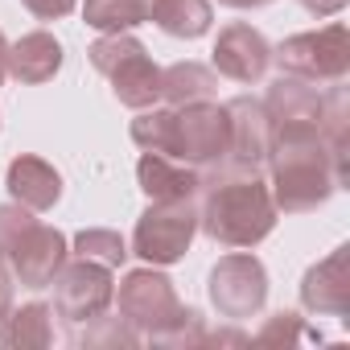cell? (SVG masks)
<instances>
[{"instance_id":"1","label":"cell","mask_w":350,"mask_h":350,"mask_svg":"<svg viewBox=\"0 0 350 350\" xmlns=\"http://www.w3.org/2000/svg\"><path fill=\"white\" fill-rule=\"evenodd\" d=\"M268 169H272V186H268V194H272L276 211H284V215L317 211L334 190L346 186V178L338 173V165H334L325 140L317 136V128L276 132Z\"/></svg>"},{"instance_id":"2","label":"cell","mask_w":350,"mask_h":350,"mask_svg":"<svg viewBox=\"0 0 350 350\" xmlns=\"http://www.w3.org/2000/svg\"><path fill=\"white\" fill-rule=\"evenodd\" d=\"M206 198L198 211V227L223 247H256L276 227V202L260 173H227L215 165V178L202 182Z\"/></svg>"},{"instance_id":"3","label":"cell","mask_w":350,"mask_h":350,"mask_svg":"<svg viewBox=\"0 0 350 350\" xmlns=\"http://www.w3.org/2000/svg\"><path fill=\"white\" fill-rule=\"evenodd\" d=\"M91 66L111 79V91L124 107L144 111L161 99V66L144 54V46L128 33H103L87 50Z\"/></svg>"},{"instance_id":"4","label":"cell","mask_w":350,"mask_h":350,"mask_svg":"<svg viewBox=\"0 0 350 350\" xmlns=\"http://www.w3.org/2000/svg\"><path fill=\"white\" fill-rule=\"evenodd\" d=\"M272 58L280 62L284 75H297L305 83H342L350 70V29L342 21L313 29V33H293L284 38Z\"/></svg>"},{"instance_id":"5","label":"cell","mask_w":350,"mask_h":350,"mask_svg":"<svg viewBox=\"0 0 350 350\" xmlns=\"http://www.w3.org/2000/svg\"><path fill=\"white\" fill-rule=\"evenodd\" d=\"M111 301L120 305V317L136 334H144L152 342H161L173 325L182 321V313H186V305L178 301V293H173V280L161 276V272H152V268L128 272L124 284H120V293Z\"/></svg>"},{"instance_id":"6","label":"cell","mask_w":350,"mask_h":350,"mask_svg":"<svg viewBox=\"0 0 350 350\" xmlns=\"http://www.w3.org/2000/svg\"><path fill=\"white\" fill-rule=\"evenodd\" d=\"M198 231V206L194 198L178 202H152L132 231V252L148 264H178L190 252V239Z\"/></svg>"},{"instance_id":"7","label":"cell","mask_w":350,"mask_h":350,"mask_svg":"<svg viewBox=\"0 0 350 350\" xmlns=\"http://www.w3.org/2000/svg\"><path fill=\"white\" fill-rule=\"evenodd\" d=\"M227 111V157H223V169L227 173H260L272 157V144H276V128L264 111L260 99H231L223 103Z\"/></svg>"},{"instance_id":"8","label":"cell","mask_w":350,"mask_h":350,"mask_svg":"<svg viewBox=\"0 0 350 350\" xmlns=\"http://www.w3.org/2000/svg\"><path fill=\"white\" fill-rule=\"evenodd\" d=\"M50 284H54V317H62L75 329L103 317L111 309V297H116L111 268H99V264H87V260L62 264Z\"/></svg>"},{"instance_id":"9","label":"cell","mask_w":350,"mask_h":350,"mask_svg":"<svg viewBox=\"0 0 350 350\" xmlns=\"http://www.w3.org/2000/svg\"><path fill=\"white\" fill-rule=\"evenodd\" d=\"M173 157L194 165V169L223 165V157H227V111L211 99L173 107Z\"/></svg>"},{"instance_id":"10","label":"cell","mask_w":350,"mask_h":350,"mask_svg":"<svg viewBox=\"0 0 350 350\" xmlns=\"http://www.w3.org/2000/svg\"><path fill=\"white\" fill-rule=\"evenodd\" d=\"M211 301L227 321L256 317L268 301V272L252 252H231L211 272Z\"/></svg>"},{"instance_id":"11","label":"cell","mask_w":350,"mask_h":350,"mask_svg":"<svg viewBox=\"0 0 350 350\" xmlns=\"http://www.w3.org/2000/svg\"><path fill=\"white\" fill-rule=\"evenodd\" d=\"M5 260L13 264V276H17L25 288H46V284L58 276V268L66 264V235L33 219V223L25 227V235L9 247Z\"/></svg>"},{"instance_id":"12","label":"cell","mask_w":350,"mask_h":350,"mask_svg":"<svg viewBox=\"0 0 350 350\" xmlns=\"http://www.w3.org/2000/svg\"><path fill=\"white\" fill-rule=\"evenodd\" d=\"M272 66V46L247 21H231L215 42V70L231 83H260Z\"/></svg>"},{"instance_id":"13","label":"cell","mask_w":350,"mask_h":350,"mask_svg":"<svg viewBox=\"0 0 350 350\" xmlns=\"http://www.w3.org/2000/svg\"><path fill=\"white\" fill-rule=\"evenodd\" d=\"M301 305L317 317L350 313V247H334L321 264H313L301 280Z\"/></svg>"},{"instance_id":"14","label":"cell","mask_w":350,"mask_h":350,"mask_svg":"<svg viewBox=\"0 0 350 350\" xmlns=\"http://www.w3.org/2000/svg\"><path fill=\"white\" fill-rule=\"evenodd\" d=\"M264 111L272 120L276 132H293V128H317V111H321V91L317 83H305L297 75H284L268 87Z\"/></svg>"},{"instance_id":"15","label":"cell","mask_w":350,"mask_h":350,"mask_svg":"<svg viewBox=\"0 0 350 350\" xmlns=\"http://www.w3.org/2000/svg\"><path fill=\"white\" fill-rule=\"evenodd\" d=\"M140 190L148 194V202H178V198H194L202 190V173L178 157L165 152H144L136 165Z\"/></svg>"},{"instance_id":"16","label":"cell","mask_w":350,"mask_h":350,"mask_svg":"<svg viewBox=\"0 0 350 350\" xmlns=\"http://www.w3.org/2000/svg\"><path fill=\"white\" fill-rule=\"evenodd\" d=\"M9 194H13V202L17 206H25V211H33V215H42V211H50L58 198H62V178H58V169L50 165V161H42V157H17L13 165H9Z\"/></svg>"},{"instance_id":"17","label":"cell","mask_w":350,"mask_h":350,"mask_svg":"<svg viewBox=\"0 0 350 350\" xmlns=\"http://www.w3.org/2000/svg\"><path fill=\"white\" fill-rule=\"evenodd\" d=\"M5 70L17 79V83H50L58 70H62V46L50 38V33H25L17 46H9V62Z\"/></svg>"},{"instance_id":"18","label":"cell","mask_w":350,"mask_h":350,"mask_svg":"<svg viewBox=\"0 0 350 350\" xmlns=\"http://www.w3.org/2000/svg\"><path fill=\"white\" fill-rule=\"evenodd\" d=\"M219 91V75L202 62H173L161 70V99L169 107H186V103H206Z\"/></svg>"},{"instance_id":"19","label":"cell","mask_w":350,"mask_h":350,"mask_svg":"<svg viewBox=\"0 0 350 350\" xmlns=\"http://www.w3.org/2000/svg\"><path fill=\"white\" fill-rule=\"evenodd\" d=\"M169 38H202L211 29V0H152V17Z\"/></svg>"},{"instance_id":"20","label":"cell","mask_w":350,"mask_h":350,"mask_svg":"<svg viewBox=\"0 0 350 350\" xmlns=\"http://www.w3.org/2000/svg\"><path fill=\"white\" fill-rule=\"evenodd\" d=\"M0 342L9 346H50L54 342V309L42 301H29L21 309H13L0 325Z\"/></svg>"},{"instance_id":"21","label":"cell","mask_w":350,"mask_h":350,"mask_svg":"<svg viewBox=\"0 0 350 350\" xmlns=\"http://www.w3.org/2000/svg\"><path fill=\"white\" fill-rule=\"evenodd\" d=\"M83 17L99 33H124L152 17V0H87Z\"/></svg>"},{"instance_id":"22","label":"cell","mask_w":350,"mask_h":350,"mask_svg":"<svg viewBox=\"0 0 350 350\" xmlns=\"http://www.w3.org/2000/svg\"><path fill=\"white\" fill-rule=\"evenodd\" d=\"M132 140L140 144V152L173 157V107H144L132 120Z\"/></svg>"},{"instance_id":"23","label":"cell","mask_w":350,"mask_h":350,"mask_svg":"<svg viewBox=\"0 0 350 350\" xmlns=\"http://www.w3.org/2000/svg\"><path fill=\"white\" fill-rule=\"evenodd\" d=\"M75 256L87 260V264H99V268H120L124 256H128V243L120 239V231L91 227V231H79L75 235Z\"/></svg>"},{"instance_id":"24","label":"cell","mask_w":350,"mask_h":350,"mask_svg":"<svg viewBox=\"0 0 350 350\" xmlns=\"http://www.w3.org/2000/svg\"><path fill=\"white\" fill-rule=\"evenodd\" d=\"M75 342H79V346H136L140 334H136L124 317H107V313H103V317L79 325V329H75Z\"/></svg>"},{"instance_id":"25","label":"cell","mask_w":350,"mask_h":350,"mask_svg":"<svg viewBox=\"0 0 350 350\" xmlns=\"http://www.w3.org/2000/svg\"><path fill=\"white\" fill-rule=\"evenodd\" d=\"M256 342H284V346H297V342H321V334L309 329L305 317H297V313H276V317H268V325L256 334Z\"/></svg>"},{"instance_id":"26","label":"cell","mask_w":350,"mask_h":350,"mask_svg":"<svg viewBox=\"0 0 350 350\" xmlns=\"http://www.w3.org/2000/svg\"><path fill=\"white\" fill-rule=\"evenodd\" d=\"M33 223V211H25V206H0V260L9 256V247L25 235V227Z\"/></svg>"},{"instance_id":"27","label":"cell","mask_w":350,"mask_h":350,"mask_svg":"<svg viewBox=\"0 0 350 350\" xmlns=\"http://www.w3.org/2000/svg\"><path fill=\"white\" fill-rule=\"evenodd\" d=\"M202 338H206V334H202V317H198L194 309H186L182 321L161 338V346H186V342H202Z\"/></svg>"},{"instance_id":"28","label":"cell","mask_w":350,"mask_h":350,"mask_svg":"<svg viewBox=\"0 0 350 350\" xmlns=\"http://www.w3.org/2000/svg\"><path fill=\"white\" fill-rule=\"evenodd\" d=\"M21 5L42 21H58V17H66L75 9V0H21Z\"/></svg>"},{"instance_id":"29","label":"cell","mask_w":350,"mask_h":350,"mask_svg":"<svg viewBox=\"0 0 350 350\" xmlns=\"http://www.w3.org/2000/svg\"><path fill=\"white\" fill-rule=\"evenodd\" d=\"M9 313H13V276H9L5 260H0V325H5Z\"/></svg>"},{"instance_id":"30","label":"cell","mask_w":350,"mask_h":350,"mask_svg":"<svg viewBox=\"0 0 350 350\" xmlns=\"http://www.w3.org/2000/svg\"><path fill=\"white\" fill-rule=\"evenodd\" d=\"M301 9L313 17H338L346 9V0H301Z\"/></svg>"},{"instance_id":"31","label":"cell","mask_w":350,"mask_h":350,"mask_svg":"<svg viewBox=\"0 0 350 350\" xmlns=\"http://www.w3.org/2000/svg\"><path fill=\"white\" fill-rule=\"evenodd\" d=\"M219 5H227V9H264L272 0H219Z\"/></svg>"},{"instance_id":"32","label":"cell","mask_w":350,"mask_h":350,"mask_svg":"<svg viewBox=\"0 0 350 350\" xmlns=\"http://www.w3.org/2000/svg\"><path fill=\"white\" fill-rule=\"evenodd\" d=\"M5 62H9V42H5V33H0V83H5Z\"/></svg>"}]
</instances>
